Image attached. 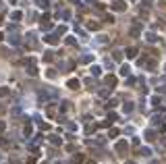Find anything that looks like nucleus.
<instances>
[{"label": "nucleus", "instance_id": "obj_9", "mask_svg": "<svg viewBox=\"0 0 166 164\" xmlns=\"http://www.w3.org/2000/svg\"><path fill=\"white\" fill-rule=\"evenodd\" d=\"M0 42H2V33H0Z\"/></svg>", "mask_w": 166, "mask_h": 164}, {"label": "nucleus", "instance_id": "obj_10", "mask_svg": "<svg viewBox=\"0 0 166 164\" xmlns=\"http://www.w3.org/2000/svg\"><path fill=\"white\" fill-rule=\"evenodd\" d=\"M56 164H64V162H56Z\"/></svg>", "mask_w": 166, "mask_h": 164}, {"label": "nucleus", "instance_id": "obj_11", "mask_svg": "<svg viewBox=\"0 0 166 164\" xmlns=\"http://www.w3.org/2000/svg\"><path fill=\"white\" fill-rule=\"evenodd\" d=\"M42 164H48V162H42Z\"/></svg>", "mask_w": 166, "mask_h": 164}, {"label": "nucleus", "instance_id": "obj_7", "mask_svg": "<svg viewBox=\"0 0 166 164\" xmlns=\"http://www.w3.org/2000/svg\"><path fill=\"white\" fill-rule=\"evenodd\" d=\"M9 94V89H6V87H0V96H6Z\"/></svg>", "mask_w": 166, "mask_h": 164}, {"label": "nucleus", "instance_id": "obj_1", "mask_svg": "<svg viewBox=\"0 0 166 164\" xmlns=\"http://www.w3.org/2000/svg\"><path fill=\"white\" fill-rule=\"evenodd\" d=\"M127 148H129V145H127V141H119V143H116V150H119V154H125V152H127Z\"/></svg>", "mask_w": 166, "mask_h": 164}, {"label": "nucleus", "instance_id": "obj_8", "mask_svg": "<svg viewBox=\"0 0 166 164\" xmlns=\"http://www.w3.org/2000/svg\"><path fill=\"white\" fill-rule=\"evenodd\" d=\"M127 164H135V162H131V160H129V162H127Z\"/></svg>", "mask_w": 166, "mask_h": 164}, {"label": "nucleus", "instance_id": "obj_2", "mask_svg": "<svg viewBox=\"0 0 166 164\" xmlns=\"http://www.w3.org/2000/svg\"><path fill=\"white\" fill-rule=\"evenodd\" d=\"M69 87H71V89H77V87H79V81H75V79L69 81Z\"/></svg>", "mask_w": 166, "mask_h": 164}, {"label": "nucleus", "instance_id": "obj_4", "mask_svg": "<svg viewBox=\"0 0 166 164\" xmlns=\"http://www.w3.org/2000/svg\"><path fill=\"white\" fill-rule=\"evenodd\" d=\"M50 141H52L54 145H60V139H58V137H56V135H52V137H50Z\"/></svg>", "mask_w": 166, "mask_h": 164}, {"label": "nucleus", "instance_id": "obj_6", "mask_svg": "<svg viewBox=\"0 0 166 164\" xmlns=\"http://www.w3.org/2000/svg\"><path fill=\"white\" fill-rule=\"evenodd\" d=\"M110 137H119V129H112V131H110Z\"/></svg>", "mask_w": 166, "mask_h": 164}, {"label": "nucleus", "instance_id": "obj_3", "mask_svg": "<svg viewBox=\"0 0 166 164\" xmlns=\"http://www.w3.org/2000/svg\"><path fill=\"white\" fill-rule=\"evenodd\" d=\"M135 54H137V50H135V48H129V50H127V56H131V58H133Z\"/></svg>", "mask_w": 166, "mask_h": 164}, {"label": "nucleus", "instance_id": "obj_5", "mask_svg": "<svg viewBox=\"0 0 166 164\" xmlns=\"http://www.w3.org/2000/svg\"><path fill=\"white\" fill-rule=\"evenodd\" d=\"M73 162H83V156H81V154H77V156L73 158Z\"/></svg>", "mask_w": 166, "mask_h": 164}]
</instances>
